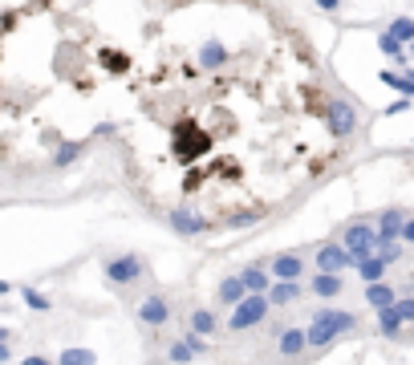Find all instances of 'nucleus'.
Returning a JSON list of instances; mask_svg holds the SVG:
<instances>
[{"label":"nucleus","mask_w":414,"mask_h":365,"mask_svg":"<svg viewBox=\"0 0 414 365\" xmlns=\"http://www.w3.org/2000/svg\"><path fill=\"white\" fill-rule=\"evenodd\" d=\"M402 231V211H386L382 215V239H394Z\"/></svg>","instance_id":"13"},{"label":"nucleus","mask_w":414,"mask_h":365,"mask_svg":"<svg viewBox=\"0 0 414 365\" xmlns=\"http://www.w3.org/2000/svg\"><path fill=\"white\" fill-rule=\"evenodd\" d=\"M61 365H93V353L90 349H65L61 353Z\"/></svg>","instance_id":"15"},{"label":"nucleus","mask_w":414,"mask_h":365,"mask_svg":"<svg viewBox=\"0 0 414 365\" xmlns=\"http://www.w3.org/2000/svg\"><path fill=\"white\" fill-rule=\"evenodd\" d=\"M21 365H49V362H45V357H25Z\"/></svg>","instance_id":"22"},{"label":"nucleus","mask_w":414,"mask_h":365,"mask_svg":"<svg viewBox=\"0 0 414 365\" xmlns=\"http://www.w3.org/2000/svg\"><path fill=\"white\" fill-rule=\"evenodd\" d=\"M301 345H305V333H301V329H292V333H280V349H284V353H297Z\"/></svg>","instance_id":"16"},{"label":"nucleus","mask_w":414,"mask_h":365,"mask_svg":"<svg viewBox=\"0 0 414 365\" xmlns=\"http://www.w3.org/2000/svg\"><path fill=\"white\" fill-rule=\"evenodd\" d=\"M191 325H195V333H211V329H216V317H211V313H195Z\"/></svg>","instance_id":"17"},{"label":"nucleus","mask_w":414,"mask_h":365,"mask_svg":"<svg viewBox=\"0 0 414 365\" xmlns=\"http://www.w3.org/2000/svg\"><path fill=\"white\" fill-rule=\"evenodd\" d=\"M345 248H349V260H362L369 248H373V231L366 224H358V228L345 231Z\"/></svg>","instance_id":"5"},{"label":"nucleus","mask_w":414,"mask_h":365,"mask_svg":"<svg viewBox=\"0 0 414 365\" xmlns=\"http://www.w3.org/2000/svg\"><path fill=\"white\" fill-rule=\"evenodd\" d=\"M142 272H146V268H142V260H138V256H118V260H110V264H106V276H110L114 284H135Z\"/></svg>","instance_id":"4"},{"label":"nucleus","mask_w":414,"mask_h":365,"mask_svg":"<svg viewBox=\"0 0 414 365\" xmlns=\"http://www.w3.org/2000/svg\"><path fill=\"white\" fill-rule=\"evenodd\" d=\"M292 296H297V284H292V280H280L273 288V305H288Z\"/></svg>","instance_id":"14"},{"label":"nucleus","mask_w":414,"mask_h":365,"mask_svg":"<svg viewBox=\"0 0 414 365\" xmlns=\"http://www.w3.org/2000/svg\"><path fill=\"white\" fill-rule=\"evenodd\" d=\"M366 296L373 301V305H390V288H369Z\"/></svg>","instance_id":"20"},{"label":"nucleus","mask_w":414,"mask_h":365,"mask_svg":"<svg viewBox=\"0 0 414 365\" xmlns=\"http://www.w3.org/2000/svg\"><path fill=\"white\" fill-rule=\"evenodd\" d=\"M138 41L130 167L175 231L248 228L337 158V97L268 0H171Z\"/></svg>","instance_id":"1"},{"label":"nucleus","mask_w":414,"mask_h":365,"mask_svg":"<svg viewBox=\"0 0 414 365\" xmlns=\"http://www.w3.org/2000/svg\"><path fill=\"white\" fill-rule=\"evenodd\" d=\"M317 264H321L325 272H341V268L349 264V252H345V248H321V252H317Z\"/></svg>","instance_id":"7"},{"label":"nucleus","mask_w":414,"mask_h":365,"mask_svg":"<svg viewBox=\"0 0 414 365\" xmlns=\"http://www.w3.org/2000/svg\"><path fill=\"white\" fill-rule=\"evenodd\" d=\"M138 320H142V325H167V320H171V305H167L163 296H150V301H142Z\"/></svg>","instance_id":"6"},{"label":"nucleus","mask_w":414,"mask_h":365,"mask_svg":"<svg viewBox=\"0 0 414 365\" xmlns=\"http://www.w3.org/2000/svg\"><path fill=\"white\" fill-rule=\"evenodd\" d=\"M0 341H8V329H0Z\"/></svg>","instance_id":"24"},{"label":"nucleus","mask_w":414,"mask_h":365,"mask_svg":"<svg viewBox=\"0 0 414 365\" xmlns=\"http://www.w3.org/2000/svg\"><path fill=\"white\" fill-rule=\"evenodd\" d=\"M199 353H203V341L191 337V333H187L179 345H171V362H191V357H199Z\"/></svg>","instance_id":"8"},{"label":"nucleus","mask_w":414,"mask_h":365,"mask_svg":"<svg viewBox=\"0 0 414 365\" xmlns=\"http://www.w3.org/2000/svg\"><path fill=\"white\" fill-rule=\"evenodd\" d=\"M313 292H317V296H337V292H341V280L333 272H321L313 280Z\"/></svg>","instance_id":"11"},{"label":"nucleus","mask_w":414,"mask_h":365,"mask_svg":"<svg viewBox=\"0 0 414 365\" xmlns=\"http://www.w3.org/2000/svg\"><path fill=\"white\" fill-rule=\"evenodd\" d=\"M0 362H8V349H0Z\"/></svg>","instance_id":"23"},{"label":"nucleus","mask_w":414,"mask_h":365,"mask_svg":"<svg viewBox=\"0 0 414 365\" xmlns=\"http://www.w3.org/2000/svg\"><path fill=\"white\" fill-rule=\"evenodd\" d=\"M244 296H248V292H244L240 280H224V284H220V301H224V305H240Z\"/></svg>","instance_id":"12"},{"label":"nucleus","mask_w":414,"mask_h":365,"mask_svg":"<svg viewBox=\"0 0 414 365\" xmlns=\"http://www.w3.org/2000/svg\"><path fill=\"white\" fill-rule=\"evenodd\" d=\"M345 329H354V313H317L313 317V329L305 333V341L313 345V349H325L337 333H345Z\"/></svg>","instance_id":"2"},{"label":"nucleus","mask_w":414,"mask_h":365,"mask_svg":"<svg viewBox=\"0 0 414 365\" xmlns=\"http://www.w3.org/2000/svg\"><path fill=\"white\" fill-rule=\"evenodd\" d=\"M21 296H25V305H33V309H49V296H41V292H33V288H25Z\"/></svg>","instance_id":"19"},{"label":"nucleus","mask_w":414,"mask_h":365,"mask_svg":"<svg viewBox=\"0 0 414 365\" xmlns=\"http://www.w3.org/2000/svg\"><path fill=\"white\" fill-rule=\"evenodd\" d=\"M394 33H398V37H411V33H414L411 21H398V25H394Z\"/></svg>","instance_id":"21"},{"label":"nucleus","mask_w":414,"mask_h":365,"mask_svg":"<svg viewBox=\"0 0 414 365\" xmlns=\"http://www.w3.org/2000/svg\"><path fill=\"white\" fill-rule=\"evenodd\" d=\"M264 313H268V301L260 296V292H248L240 305H235V313H231V320H228V329H252V325H260L264 320Z\"/></svg>","instance_id":"3"},{"label":"nucleus","mask_w":414,"mask_h":365,"mask_svg":"<svg viewBox=\"0 0 414 365\" xmlns=\"http://www.w3.org/2000/svg\"><path fill=\"white\" fill-rule=\"evenodd\" d=\"M78 150H82V146H78V142H69V146H61V150H57V158H53V163H57V167H61V163H73V158H78Z\"/></svg>","instance_id":"18"},{"label":"nucleus","mask_w":414,"mask_h":365,"mask_svg":"<svg viewBox=\"0 0 414 365\" xmlns=\"http://www.w3.org/2000/svg\"><path fill=\"white\" fill-rule=\"evenodd\" d=\"M273 272L280 276V280H297V276H301V260H297V256H276Z\"/></svg>","instance_id":"10"},{"label":"nucleus","mask_w":414,"mask_h":365,"mask_svg":"<svg viewBox=\"0 0 414 365\" xmlns=\"http://www.w3.org/2000/svg\"><path fill=\"white\" fill-rule=\"evenodd\" d=\"M240 284H244V292H264L268 288V276H264V268H244L240 272Z\"/></svg>","instance_id":"9"}]
</instances>
